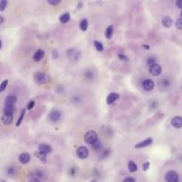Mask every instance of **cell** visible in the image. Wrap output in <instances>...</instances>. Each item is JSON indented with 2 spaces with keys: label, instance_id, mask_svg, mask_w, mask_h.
Instances as JSON below:
<instances>
[{
  "label": "cell",
  "instance_id": "cell-1",
  "mask_svg": "<svg viewBox=\"0 0 182 182\" xmlns=\"http://www.w3.org/2000/svg\"><path fill=\"white\" fill-rule=\"evenodd\" d=\"M50 76L45 72H38L35 75V80L39 84H45L50 82Z\"/></svg>",
  "mask_w": 182,
  "mask_h": 182
},
{
  "label": "cell",
  "instance_id": "cell-2",
  "mask_svg": "<svg viewBox=\"0 0 182 182\" xmlns=\"http://www.w3.org/2000/svg\"><path fill=\"white\" fill-rule=\"evenodd\" d=\"M98 140V134L95 131H88L84 135V141L89 144L93 145L94 142Z\"/></svg>",
  "mask_w": 182,
  "mask_h": 182
},
{
  "label": "cell",
  "instance_id": "cell-3",
  "mask_svg": "<svg viewBox=\"0 0 182 182\" xmlns=\"http://www.w3.org/2000/svg\"><path fill=\"white\" fill-rule=\"evenodd\" d=\"M165 180L166 182H178L179 176L175 171H169L165 174Z\"/></svg>",
  "mask_w": 182,
  "mask_h": 182
},
{
  "label": "cell",
  "instance_id": "cell-4",
  "mask_svg": "<svg viewBox=\"0 0 182 182\" xmlns=\"http://www.w3.org/2000/svg\"><path fill=\"white\" fill-rule=\"evenodd\" d=\"M76 155L80 159H85L89 156V150L86 147L81 146L76 149Z\"/></svg>",
  "mask_w": 182,
  "mask_h": 182
},
{
  "label": "cell",
  "instance_id": "cell-5",
  "mask_svg": "<svg viewBox=\"0 0 182 182\" xmlns=\"http://www.w3.org/2000/svg\"><path fill=\"white\" fill-rule=\"evenodd\" d=\"M162 71H163V69L158 63H155L149 67V72L154 76H158L159 75H161Z\"/></svg>",
  "mask_w": 182,
  "mask_h": 182
},
{
  "label": "cell",
  "instance_id": "cell-6",
  "mask_svg": "<svg viewBox=\"0 0 182 182\" xmlns=\"http://www.w3.org/2000/svg\"><path fill=\"white\" fill-rule=\"evenodd\" d=\"M142 87L145 91H147V92H150V91H152L155 87V82L151 79H145L142 82Z\"/></svg>",
  "mask_w": 182,
  "mask_h": 182
},
{
  "label": "cell",
  "instance_id": "cell-7",
  "mask_svg": "<svg viewBox=\"0 0 182 182\" xmlns=\"http://www.w3.org/2000/svg\"><path fill=\"white\" fill-rule=\"evenodd\" d=\"M152 142H153V139H152V138H147V139H146V140H142V141L137 143V144L134 146V147H135L136 149L143 148V147H148L149 145H151V144H152Z\"/></svg>",
  "mask_w": 182,
  "mask_h": 182
},
{
  "label": "cell",
  "instance_id": "cell-8",
  "mask_svg": "<svg viewBox=\"0 0 182 182\" xmlns=\"http://www.w3.org/2000/svg\"><path fill=\"white\" fill-rule=\"evenodd\" d=\"M171 125L176 129L182 128V117L176 115L171 119Z\"/></svg>",
  "mask_w": 182,
  "mask_h": 182
},
{
  "label": "cell",
  "instance_id": "cell-9",
  "mask_svg": "<svg viewBox=\"0 0 182 182\" xmlns=\"http://www.w3.org/2000/svg\"><path fill=\"white\" fill-rule=\"evenodd\" d=\"M13 114H9V113H4L2 115V118H1L2 123L6 125H10L13 122Z\"/></svg>",
  "mask_w": 182,
  "mask_h": 182
},
{
  "label": "cell",
  "instance_id": "cell-10",
  "mask_svg": "<svg viewBox=\"0 0 182 182\" xmlns=\"http://www.w3.org/2000/svg\"><path fill=\"white\" fill-rule=\"evenodd\" d=\"M30 155L28 154V153H26V152H24V153H21L20 156H19V161H20V163L21 164H28L29 163V161H30Z\"/></svg>",
  "mask_w": 182,
  "mask_h": 182
},
{
  "label": "cell",
  "instance_id": "cell-11",
  "mask_svg": "<svg viewBox=\"0 0 182 182\" xmlns=\"http://www.w3.org/2000/svg\"><path fill=\"white\" fill-rule=\"evenodd\" d=\"M17 101V97L13 94L8 95L5 100V105L6 106H13Z\"/></svg>",
  "mask_w": 182,
  "mask_h": 182
},
{
  "label": "cell",
  "instance_id": "cell-12",
  "mask_svg": "<svg viewBox=\"0 0 182 182\" xmlns=\"http://www.w3.org/2000/svg\"><path fill=\"white\" fill-rule=\"evenodd\" d=\"M119 98H120V96H119L118 93H111L108 94V96L107 97V104H108V105H111V104H113L115 101H116Z\"/></svg>",
  "mask_w": 182,
  "mask_h": 182
},
{
  "label": "cell",
  "instance_id": "cell-13",
  "mask_svg": "<svg viewBox=\"0 0 182 182\" xmlns=\"http://www.w3.org/2000/svg\"><path fill=\"white\" fill-rule=\"evenodd\" d=\"M60 116H62V114H60L59 111L58 110H53L51 112L49 117H50V120L52 121V122H58V121L60 119Z\"/></svg>",
  "mask_w": 182,
  "mask_h": 182
},
{
  "label": "cell",
  "instance_id": "cell-14",
  "mask_svg": "<svg viewBox=\"0 0 182 182\" xmlns=\"http://www.w3.org/2000/svg\"><path fill=\"white\" fill-rule=\"evenodd\" d=\"M45 56V51L42 49H38L33 55V60H35L36 62H38L44 58Z\"/></svg>",
  "mask_w": 182,
  "mask_h": 182
},
{
  "label": "cell",
  "instance_id": "cell-15",
  "mask_svg": "<svg viewBox=\"0 0 182 182\" xmlns=\"http://www.w3.org/2000/svg\"><path fill=\"white\" fill-rule=\"evenodd\" d=\"M38 150L40 151V152L45 153V154L47 155V154H50L52 152V147L49 145L43 143V144H40L38 146Z\"/></svg>",
  "mask_w": 182,
  "mask_h": 182
},
{
  "label": "cell",
  "instance_id": "cell-16",
  "mask_svg": "<svg viewBox=\"0 0 182 182\" xmlns=\"http://www.w3.org/2000/svg\"><path fill=\"white\" fill-rule=\"evenodd\" d=\"M172 23H173L172 19H171V17H169V16H165V17H164L163 20H162V24H163V26H164V28H171V25H172Z\"/></svg>",
  "mask_w": 182,
  "mask_h": 182
},
{
  "label": "cell",
  "instance_id": "cell-17",
  "mask_svg": "<svg viewBox=\"0 0 182 182\" xmlns=\"http://www.w3.org/2000/svg\"><path fill=\"white\" fill-rule=\"evenodd\" d=\"M46 154H45V153H42V152H40V151L38 150V151H37V152H35V157H37L42 163H44V164H45L46 163V161H47V158H46Z\"/></svg>",
  "mask_w": 182,
  "mask_h": 182
},
{
  "label": "cell",
  "instance_id": "cell-18",
  "mask_svg": "<svg viewBox=\"0 0 182 182\" xmlns=\"http://www.w3.org/2000/svg\"><path fill=\"white\" fill-rule=\"evenodd\" d=\"M113 33H114V28L112 25L108 26L107 28H106V31H105V38L107 39H110L112 37H113Z\"/></svg>",
  "mask_w": 182,
  "mask_h": 182
},
{
  "label": "cell",
  "instance_id": "cell-19",
  "mask_svg": "<svg viewBox=\"0 0 182 182\" xmlns=\"http://www.w3.org/2000/svg\"><path fill=\"white\" fill-rule=\"evenodd\" d=\"M70 20V14L69 13H65L63 14L60 15L59 17V21L62 22V23H68Z\"/></svg>",
  "mask_w": 182,
  "mask_h": 182
},
{
  "label": "cell",
  "instance_id": "cell-20",
  "mask_svg": "<svg viewBox=\"0 0 182 182\" xmlns=\"http://www.w3.org/2000/svg\"><path fill=\"white\" fill-rule=\"evenodd\" d=\"M128 169H129V171H130V172L133 173V172L137 171V170H138V166H137V164H136L133 161H130V162L128 163Z\"/></svg>",
  "mask_w": 182,
  "mask_h": 182
},
{
  "label": "cell",
  "instance_id": "cell-21",
  "mask_svg": "<svg viewBox=\"0 0 182 182\" xmlns=\"http://www.w3.org/2000/svg\"><path fill=\"white\" fill-rule=\"evenodd\" d=\"M80 28L83 31H86L88 28V21L86 19H83L80 21Z\"/></svg>",
  "mask_w": 182,
  "mask_h": 182
},
{
  "label": "cell",
  "instance_id": "cell-22",
  "mask_svg": "<svg viewBox=\"0 0 182 182\" xmlns=\"http://www.w3.org/2000/svg\"><path fill=\"white\" fill-rule=\"evenodd\" d=\"M25 113H26V109L24 108V109H22V111H21V115H20V116H19V118H18V120H17V122H16V125H16L17 127L20 126V125L21 124V122L23 121Z\"/></svg>",
  "mask_w": 182,
  "mask_h": 182
},
{
  "label": "cell",
  "instance_id": "cell-23",
  "mask_svg": "<svg viewBox=\"0 0 182 182\" xmlns=\"http://www.w3.org/2000/svg\"><path fill=\"white\" fill-rule=\"evenodd\" d=\"M68 54H69V56L71 58H73V57H76V59H78V57H79V55H78V52L76 50V49H69V51H68Z\"/></svg>",
  "mask_w": 182,
  "mask_h": 182
},
{
  "label": "cell",
  "instance_id": "cell-24",
  "mask_svg": "<svg viewBox=\"0 0 182 182\" xmlns=\"http://www.w3.org/2000/svg\"><path fill=\"white\" fill-rule=\"evenodd\" d=\"M94 47L96 48V50H97L98 52H102V51L104 50V46H103V45H102L101 42L97 41V40L94 41Z\"/></svg>",
  "mask_w": 182,
  "mask_h": 182
},
{
  "label": "cell",
  "instance_id": "cell-25",
  "mask_svg": "<svg viewBox=\"0 0 182 182\" xmlns=\"http://www.w3.org/2000/svg\"><path fill=\"white\" fill-rule=\"evenodd\" d=\"M3 112L4 113H9V114H13L14 112V108L13 106H6L3 108Z\"/></svg>",
  "mask_w": 182,
  "mask_h": 182
},
{
  "label": "cell",
  "instance_id": "cell-26",
  "mask_svg": "<svg viewBox=\"0 0 182 182\" xmlns=\"http://www.w3.org/2000/svg\"><path fill=\"white\" fill-rule=\"evenodd\" d=\"M7 4H8V0H1L0 1V11L1 12L5 11L6 7L7 6Z\"/></svg>",
  "mask_w": 182,
  "mask_h": 182
},
{
  "label": "cell",
  "instance_id": "cell-27",
  "mask_svg": "<svg viewBox=\"0 0 182 182\" xmlns=\"http://www.w3.org/2000/svg\"><path fill=\"white\" fill-rule=\"evenodd\" d=\"M8 83H9V81H8L7 79L4 80V81L1 83V85H0V92H1V93L4 92V91L6 90V88L7 87V85H8Z\"/></svg>",
  "mask_w": 182,
  "mask_h": 182
},
{
  "label": "cell",
  "instance_id": "cell-28",
  "mask_svg": "<svg viewBox=\"0 0 182 182\" xmlns=\"http://www.w3.org/2000/svg\"><path fill=\"white\" fill-rule=\"evenodd\" d=\"M175 26L178 29L182 30V18H179L175 21Z\"/></svg>",
  "mask_w": 182,
  "mask_h": 182
},
{
  "label": "cell",
  "instance_id": "cell-29",
  "mask_svg": "<svg viewBox=\"0 0 182 182\" xmlns=\"http://www.w3.org/2000/svg\"><path fill=\"white\" fill-rule=\"evenodd\" d=\"M147 65H149V66H151V65H153V64L157 63L156 58H154V57H150V58H148L147 60Z\"/></svg>",
  "mask_w": 182,
  "mask_h": 182
},
{
  "label": "cell",
  "instance_id": "cell-30",
  "mask_svg": "<svg viewBox=\"0 0 182 182\" xmlns=\"http://www.w3.org/2000/svg\"><path fill=\"white\" fill-rule=\"evenodd\" d=\"M60 1H62V0H47L48 4L51 5V6H58L60 3Z\"/></svg>",
  "mask_w": 182,
  "mask_h": 182
},
{
  "label": "cell",
  "instance_id": "cell-31",
  "mask_svg": "<svg viewBox=\"0 0 182 182\" xmlns=\"http://www.w3.org/2000/svg\"><path fill=\"white\" fill-rule=\"evenodd\" d=\"M84 77L86 78V79H93V73L92 72V71H86L85 73H84Z\"/></svg>",
  "mask_w": 182,
  "mask_h": 182
},
{
  "label": "cell",
  "instance_id": "cell-32",
  "mask_svg": "<svg viewBox=\"0 0 182 182\" xmlns=\"http://www.w3.org/2000/svg\"><path fill=\"white\" fill-rule=\"evenodd\" d=\"M162 85H163L164 87H169V86L171 85V81H170L169 79L165 78V79H164V80L162 81Z\"/></svg>",
  "mask_w": 182,
  "mask_h": 182
},
{
  "label": "cell",
  "instance_id": "cell-33",
  "mask_svg": "<svg viewBox=\"0 0 182 182\" xmlns=\"http://www.w3.org/2000/svg\"><path fill=\"white\" fill-rule=\"evenodd\" d=\"M35 104H36V102H35L34 101H30L27 104V109H28V110L32 109V108H34Z\"/></svg>",
  "mask_w": 182,
  "mask_h": 182
},
{
  "label": "cell",
  "instance_id": "cell-34",
  "mask_svg": "<svg viewBox=\"0 0 182 182\" xmlns=\"http://www.w3.org/2000/svg\"><path fill=\"white\" fill-rule=\"evenodd\" d=\"M92 146L93 147V148H94V149H96V150H97V149H100V148H101V142H100V140H97L96 142H94Z\"/></svg>",
  "mask_w": 182,
  "mask_h": 182
},
{
  "label": "cell",
  "instance_id": "cell-35",
  "mask_svg": "<svg viewBox=\"0 0 182 182\" xmlns=\"http://www.w3.org/2000/svg\"><path fill=\"white\" fill-rule=\"evenodd\" d=\"M7 174L9 176H13L15 174V168L13 167H9L8 170H7Z\"/></svg>",
  "mask_w": 182,
  "mask_h": 182
},
{
  "label": "cell",
  "instance_id": "cell-36",
  "mask_svg": "<svg viewBox=\"0 0 182 182\" xmlns=\"http://www.w3.org/2000/svg\"><path fill=\"white\" fill-rule=\"evenodd\" d=\"M118 58H119V59H121V60H124V62H128V57L126 56V55H125V54H121V53H119L118 54Z\"/></svg>",
  "mask_w": 182,
  "mask_h": 182
},
{
  "label": "cell",
  "instance_id": "cell-37",
  "mask_svg": "<svg viewBox=\"0 0 182 182\" xmlns=\"http://www.w3.org/2000/svg\"><path fill=\"white\" fill-rule=\"evenodd\" d=\"M123 182H136V180H135L133 178H132V177H126V178L123 180Z\"/></svg>",
  "mask_w": 182,
  "mask_h": 182
},
{
  "label": "cell",
  "instance_id": "cell-38",
  "mask_svg": "<svg viewBox=\"0 0 182 182\" xmlns=\"http://www.w3.org/2000/svg\"><path fill=\"white\" fill-rule=\"evenodd\" d=\"M176 6L178 8L182 10V0H177L176 1Z\"/></svg>",
  "mask_w": 182,
  "mask_h": 182
},
{
  "label": "cell",
  "instance_id": "cell-39",
  "mask_svg": "<svg viewBox=\"0 0 182 182\" xmlns=\"http://www.w3.org/2000/svg\"><path fill=\"white\" fill-rule=\"evenodd\" d=\"M149 166H150V164H149V162H147V163H145L144 164H143V170L146 171H147L148 169H149Z\"/></svg>",
  "mask_w": 182,
  "mask_h": 182
},
{
  "label": "cell",
  "instance_id": "cell-40",
  "mask_svg": "<svg viewBox=\"0 0 182 182\" xmlns=\"http://www.w3.org/2000/svg\"><path fill=\"white\" fill-rule=\"evenodd\" d=\"M59 53H58V52L56 51V50H54L53 52H52V58L53 59H57L58 57H59V55H58Z\"/></svg>",
  "mask_w": 182,
  "mask_h": 182
},
{
  "label": "cell",
  "instance_id": "cell-41",
  "mask_svg": "<svg viewBox=\"0 0 182 182\" xmlns=\"http://www.w3.org/2000/svg\"><path fill=\"white\" fill-rule=\"evenodd\" d=\"M69 173H70V175L74 176L75 173H76V170H75V168H71V170L69 171Z\"/></svg>",
  "mask_w": 182,
  "mask_h": 182
},
{
  "label": "cell",
  "instance_id": "cell-42",
  "mask_svg": "<svg viewBox=\"0 0 182 182\" xmlns=\"http://www.w3.org/2000/svg\"><path fill=\"white\" fill-rule=\"evenodd\" d=\"M142 47L145 48L146 50H149V49H150V45H143Z\"/></svg>",
  "mask_w": 182,
  "mask_h": 182
},
{
  "label": "cell",
  "instance_id": "cell-43",
  "mask_svg": "<svg viewBox=\"0 0 182 182\" xmlns=\"http://www.w3.org/2000/svg\"><path fill=\"white\" fill-rule=\"evenodd\" d=\"M28 182H40V181H39L38 178H31V179H30Z\"/></svg>",
  "mask_w": 182,
  "mask_h": 182
},
{
  "label": "cell",
  "instance_id": "cell-44",
  "mask_svg": "<svg viewBox=\"0 0 182 182\" xmlns=\"http://www.w3.org/2000/svg\"><path fill=\"white\" fill-rule=\"evenodd\" d=\"M3 21H4V18H3V16H0V24H2Z\"/></svg>",
  "mask_w": 182,
  "mask_h": 182
},
{
  "label": "cell",
  "instance_id": "cell-45",
  "mask_svg": "<svg viewBox=\"0 0 182 182\" xmlns=\"http://www.w3.org/2000/svg\"><path fill=\"white\" fill-rule=\"evenodd\" d=\"M91 182H98V181H97V179H95V178H93V179L92 181H91Z\"/></svg>",
  "mask_w": 182,
  "mask_h": 182
},
{
  "label": "cell",
  "instance_id": "cell-46",
  "mask_svg": "<svg viewBox=\"0 0 182 182\" xmlns=\"http://www.w3.org/2000/svg\"><path fill=\"white\" fill-rule=\"evenodd\" d=\"M180 16H181V18H182V11H181V13H180Z\"/></svg>",
  "mask_w": 182,
  "mask_h": 182
},
{
  "label": "cell",
  "instance_id": "cell-47",
  "mask_svg": "<svg viewBox=\"0 0 182 182\" xmlns=\"http://www.w3.org/2000/svg\"><path fill=\"white\" fill-rule=\"evenodd\" d=\"M2 182H5V181H2Z\"/></svg>",
  "mask_w": 182,
  "mask_h": 182
}]
</instances>
